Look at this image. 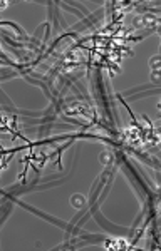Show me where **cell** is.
Here are the masks:
<instances>
[{
    "label": "cell",
    "mask_w": 161,
    "mask_h": 251,
    "mask_svg": "<svg viewBox=\"0 0 161 251\" xmlns=\"http://www.w3.org/2000/svg\"><path fill=\"white\" fill-rule=\"evenodd\" d=\"M71 203H72V206H75V208H81V206H84V197L79 196V194H74Z\"/></svg>",
    "instance_id": "obj_1"
},
{
    "label": "cell",
    "mask_w": 161,
    "mask_h": 251,
    "mask_svg": "<svg viewBox=\"0 0 161 251\" xmlns=\"http://www.w3.org/2000/svg\"><path fill=\"white\" fill-rule=\"evenodd\" d=\"M101 161H102V164H106V161H107V164H109V162L112 161V154L111 152H102V154H101Z\"/></svg>",
    "instance_id": "obj_2"
},
{
    "label": "cell",
    "mask_w": 161,
    "mask_h": 251,
    "mask_svg": "<svg viewBox=\"0 0 161 251\" xmlns=\"http://www.w3.org/2000/svg\"><path fill=\"white\" fill-rule=\"evenodd\" d=\"M149 65H151V69H153V70H159V57H153V60L149 62Z\"/></svg>",
    "instance_id": "obj_3"
}]
</instances>
